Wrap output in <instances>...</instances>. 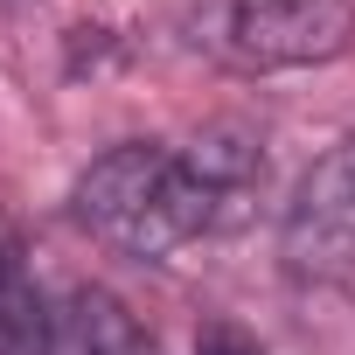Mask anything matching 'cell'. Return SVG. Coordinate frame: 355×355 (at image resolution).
Returning <instances> with one entry per match:
<instances>
[{
    "label": "cell",
    "mask_w": 355,
    "mask_h": 355,
    "mask_svg": "<svg viewBox=\"0 0 355 355\" xmlns=\"http://www.w3.org/2000/svg\"><path fill=\"white\" fill-rule=\"evenodd\" d=\"M196 355H265V348H258V334H244V327H230V320H209V327L196 334Z\"/></svg>",
    "instance_id": "7"
},
{
    "label": "cell",
    "mask_w": 355,
    "mask_h": 355,
    "mask_svg": "<svg viewBox=\"0 0 355 355\" xmlns=\"http://www.w3.org/2000/svg\"><path fill=\"white\" fill-rule=\"evenodd\" d=\"M56 355H160L146 341V327L98 286L70 293V306L56 313Z\"/></svg>",
    "instance_id": "5"
},
{
    "label": "cell",
    "mask_w": 355,
    "mask_h": 355,
    "mask_svg": "<svg viewBox=\"0 0 355 355\" xmlns=\"http://www.w3.org/2000/svg\"><path fill=\"white\" fill-rule=\"evenodd\" d=\"M0 355H56V313L15 272H0Z\"/></svg>",
    "instance_id": "6"
},
{
    "label": "cell",
    "mask_w": 355,
    "mask_h": 355,
    "mask_svg": "<svg viewBox=\"0 0 355 355\" xmlns=\"http://www.w3.org/2000/svg\"><path fill=\"white\" fill-rule=\"evenodd\" d=\"M355 35V0H209L196 42L230 70H300L341 56Z\"/></svg>",
    "instance_id": "2"
},
{
    "label": "cell",
    "mask_w": 355,
    "mask_h": 355,
    "mask_svg": "<svg viewBox=\"0 0 355 355\" xmlns=\"http://www.w3.org/2000/svg\"><path fill=\"white\" fill-rule=\"evenodd\" d=\"M279 251L293 279H320V286L355 279V139H341L306 167V182L286 202Z\"/></svg>",
    "instance_id": "3"
},
{
    "label": "cell",
    "mask_w": 355,
    "mask_h": 355,
    "mask_svg": "<svg viewBox=\"0 0 355 355\" xmlns=\"http://www.w3.org/2000/svg\"><path fill=\"white\" fill-rule=\"evenodd\" d=\"M182 153H189V167H196V182H202L216 223L237 216V209L258 196V182H265V153H258V139L237 132V125H209V132H202L196 146H182Z\"/></svg>",
    "instance_id": "4"
},
{
    "label": "cell",
    "mask_w": 355,
    "mask_h": 355,
    "mask_svg": "<svg viewBox=\"0 0 355 355\" xmlns=\"http://www.w3.org/2000/svg\"><path fill=\"white\" fill-rule=\"evenodd\" d=\"M70 202H77V223L125 258H167L174 244L216 230V209L189 153L153 146V139H125L105 160H91Z\"/></svg>",
    "instance_id": "1"
}]
</instances>
